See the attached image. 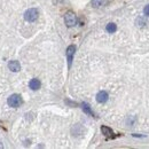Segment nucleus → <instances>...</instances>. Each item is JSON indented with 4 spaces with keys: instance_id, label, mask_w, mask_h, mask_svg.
<instances>
[{
    "instance_id": "nucleus-1",
    "label": "nucleus",
    "mask_w": 149,
    "mask_h": 149,
    "mask_svg": "<svg viewBox=\"0 0 149 149\" xmlns=\"http://www.w3.org/2000/svg\"><path fill=\"white\" fill-rule=\"evenodd\" d=\"M22 102H23V100H22V96H21L19 94H13V95H10V96L8 97V100H7L8 106H9V107H13V108L19 107V106L22 104Z\"/></svg>"
},
{
    "instance_id": "nucleus-2",
    "label": "nucleus",
    "mask_w": 149,
    "mask_h": 149,
    "mask_svg": "<svg viewBox=\"0 0 149 149\" xmlns=\"http://www.w3.org/2000/svg\"><path fill=\"white\" fill-rule=\"evenodd\" d=\"M64 22L68 28H72L77 24V16L72 12H67L64 15Z\"/></svg>"
},
{
    "instance_id": "nucleus-3",
    "label": "nucleus",
    "mask_w": 149,
    "mask_h": 149,
    "mask_svg": "<svg viewBox=\"0 0 149 149\" xmlns=\"http://www.w3.org/2000/svg\"><path fill=\"white\" fill-rule=\"evenodd\" d=\"M39 16V12L36 8H30L24 13V19L28 22H35Z\"/></svg>"
},
{
    "instance_id": "nucleus-4",
    "label": "nucleus",
    "mask_w": 149,
    "mask_h": 149,
    "mask_svg": "<svg viewBox=\"0 0 149 149\" xmlns=\"http://www.w3.org/2000/svg\"><path fill=\"white\" fill-rule=\"evenodd\" d=\"M76 53V46L74 45H70L67 48V60H68V67L70 68L72 64V60H74V55Z\"/></svg>"
},
{
    "instance_id": "nucleus-5",
    "label": "nucleus",
    "mask_w": 149,
    "mask_h": 149,
    "mask_svg": "<svg viewBox=\"0 0 149 149\" xmlns=\"http://www.w3.org/2000/svg\"><path fill=\"white\" fill-rule=\"evenodd\" d=\"M8 68L13 72H19V70H21V64H19V61H9Z\"/></svg>"
},
{
    "instance_id": "nucleus-6",
    "label": "nucleus",
    "mask_w": 149,
    "mask_h": 149,
    "mask_svg": "<svg viewBox=\"0 0 149 149\" xmlns=\"http://www.w3.org/2000/svg\"><path fill=\"white\" fill-rule=\"evenodd\" d=\"M107 100H108V93L106 91H100L96 94V101L99 103H104L107 102Z\"/></svg>"
},
{
    "instance_id": "nucleus-7",
    "label": "nucleus",
    "mask_w": 149,
    "mask_h": 149,
    "mask_svg": "<svg viewBox=\"0 0 149 149\" xmlns=\"http://www.w3.org/2000/svg\"><path fill=\"white\" fill-rule=\"evenodd\" d=\"M40 85H41V83H40V80L37 79V78H33V79H31V81L29 83V86H30V88L31 90H33V91H37L40 88Z\"/></svg>"
},
{
    "instance_id": "nucleus-8",
    "label": "nucleus",
    "mask_w": 149,
    "mask_h": 149,
    "mask_svg": "<svg viewBox=\"0 0 149 149\" xmlns=\"http://www.w3.org/2000/svg\"><path fill=\"white\" fill-rule=\"evenodd\" d=\"M101 132H102L103 135L107 136V138H113V136H115V134H113V132H112L111 129H109V127H107V126H102V127H101Z\"/></svg>"
},
{
    "instance_id": "nucleus-9",
    "label": "nucleus",
    "mask_w": 149,
    "mask_h": 149,
    "mask_svg": "<svg viewBox=\"0 0 149 149\" xmlns=\"http://www.w3.org/2000/svg\"><path fill=\"white\" fill-rule=\"evenodd\" d=\"M108 2V0H92L91 3L94 8H100V7H103L106 3Z\"/></svg>"
},
{
    "instance_id": "nucleus-10",
    "label": "nucleus",
    "mask_w": 149,
    "mask_h": 149,
    "mask_svg": "<svg viewBox=\"0 0 149 149\" xmlns=\"http://www.w3.org/2000/svg\"><path fill=\"white\" fill-rule=\"evenodd\" d=\"M81 109L84 110V112H86L87 115H90V116H93L94 117V112L92 111V109H91V107L87 104V103H81Z\"/></svg>"
},
{
    "instance_id": "nucleus-11",
    "label": "nucleus",
    "mask_w": 149,
    "mask_h": 149,
    "mask_svg": "<svg viewBox=\"0 0 149 149\" xmlns=\"http://www.w3.org/2000/svg\"><path fill=\"white\" fill-rule=\"evenodd\" d=\"M106 29H107V31H108L109 33H113V32L117 30V26H116L115 23H109V24L106 26Z\"/></svg>"
},
{
    "instance_id": "nucleus-12",
    "label": "nucleus",
    "mask_w": 149,
    "mask_h": 149,
    "mask_svg": "<svg viewBox=\"0 0 149 149\" xmlns=\"http://www.w3.org/2000/svg\"><path fill=\"white\" fill-rule=\"evenodd\" d=\"M143 14H145L146 16H149V5H147V6L145 7V9H143Z\"/></svg>"
},
{
    "instance_id": "nucleus-13",
    "label": "nucleus",
    "mask_w": 149,
    "mask_h": 149,
    "mask_svg": "<svg viewBox=\"0 0 149 149\" xmlns=\"http://www.w3.org/2000/svg\"><path fill=\"white\" fill-rule=\"evenodd\" d=\"M1 148H3V143L0 141V149H1Z\"/></svg>"
}]
</instances>
